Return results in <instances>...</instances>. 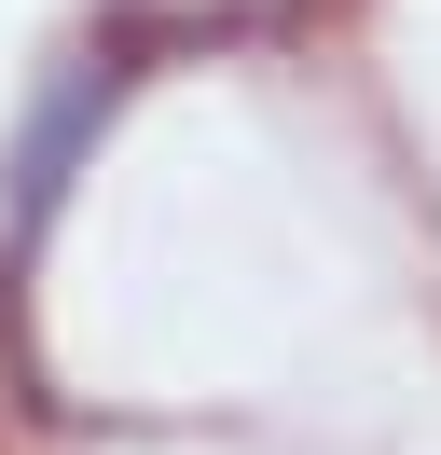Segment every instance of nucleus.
Listing matches in <instances>:
<instances>
[{"instance_id": "obj_1", "label": "nucleus", "mask_w": 441, "mask_h": 455, "mask_svg": "<svg viewBox=\"0 0 441 455\" xmlns=\"http://www.w3.org/2000/svg\"><path fill=\"white\" fill-rule=\"evenodd\" d=\"M110 84H124V69H110V56H83L69 84H55V111L28 124V152H14V221H42V207H55V180H69V152H83V124L110 111Z\"/></svg>"}]
</instances>
